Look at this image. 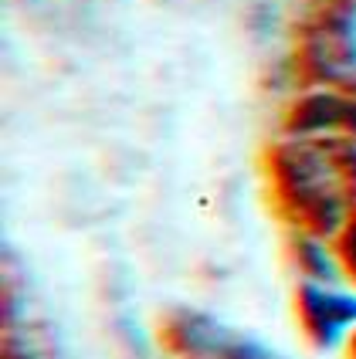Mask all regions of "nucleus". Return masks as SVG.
<instances>
[{
  "label": "nucleus",
  "mask_w": 356,
  "mask_h": 359,
  "mask_svg": "<svg viewBox=\"0 0 356 359\" xmlns=\"http://www.w3.org/2000/svg\"><path fill=\"white\" fill-rule=\"evenodd\" d=\"M278 214L309 238H329L356 210V140L298 136L265 153Z\"/></svg>",
  "instance_id": "f257e3e1"
},
{
  "label": "nucleus",
  "mask_w": 356,
  "mask_h": 359,
  "mask_svg": "<svg viewBox=\"0 0 356 359\" xmlns=\"http://www.w3.org/2000/svg\"><path fill=\"white\" fill-rule=\"evenodd\" d=\"M296 68L319 88L356 95V0H316L296 31Z\"/></svg>",
  "instance_id": "f03ea898"
},
{
  "label": "nucleus",
  "mask_w": 356,
  "mask_h": 359,
  "mask_svg": "<svg viewBox=\"0 0 356 359\" xmlns=\"http://www.w3.org/2000/svg\"><path fill=\"white\" fill-rule=\"evenodd\" d=\"M159 346L170 359H278L261 342L224 329L200 312H173L159 325Z\"/></svg>",
  "instance_id": "7ed1b4c3"
},
{
  "label": "nucleus",
  "mask_w": 356,
  "mask_h": 359,
  "mask_svg": "<svg viewBox=\"0 0 356 359\" xmlns=\"http://www.w3.org/2000/svg\"><path fill=\"white\" fill-rule=\"evenodd\" d=\"M285 129L296 136H316V133H343L356 140V95L319 88L309 92L289 109Z\"/></svg>",
  "instance_id": "20e7f679"
},
{
  "label": "nucleus",
  "mask_w": 356,
  "mask_h": 359,
  "mask_svg": "<svg viewBox=\"0 0 356 359\" xmlns=\"http://www.w3.org/2000/svg\"><path fill=\"white\" fill-rule=\"evenodd\" d=\"M296 312L309 339L316 346H333L339 332L356 322V299L322 292L316 285H302L296 295Z\"/></svg>",
  "instance_id": "39448f33"
},
{
  "label": "nucleus",
  "mask_w": 356,
  "mask_h": 359,
  "mask_svg": "<svg viewBox=\"0 0 356 359\" xmlns=\"http://www.w3.org/2000/svg\"><path fill=\"white\" fill-rule=\"evenodd\" d=\"M336 258L343 264V271L356 281V210L346 217V224L339 227L336 234Z\"/></svg>",
  "instance_id": "423d86ee"
},
{
  "label": "nucleus",
  "mask_w": 356,
  "mask_h": 359,
  "mask_svg": "<svg viewBox=\"0 0 356 359\" xmlns=\"http://www.w3.org/2000/svg\"><path fill=\"white\" fill-rule=\"evenodd\" d=\"M0 359H31V356H24V353H18L14 346H11V339H4V356Z\"/></svg>",
  "instance_id": "0eeeda50"
},
{
  "label": "nucleus",
  "mask_w": 356,
  "mask_h": 359,
  "mask_svg": "<svg viewBox=\"0 0 356 359\" xmlns=\"http://www.w3.org/2000/svg\"><path fill=\"white\" fill-rule=\"evenodd\" d=\"M346 359H356V332L350 336V346H346Z\"/></svg>",
  "instance_id": "6e6552de"
}]
</instances>
